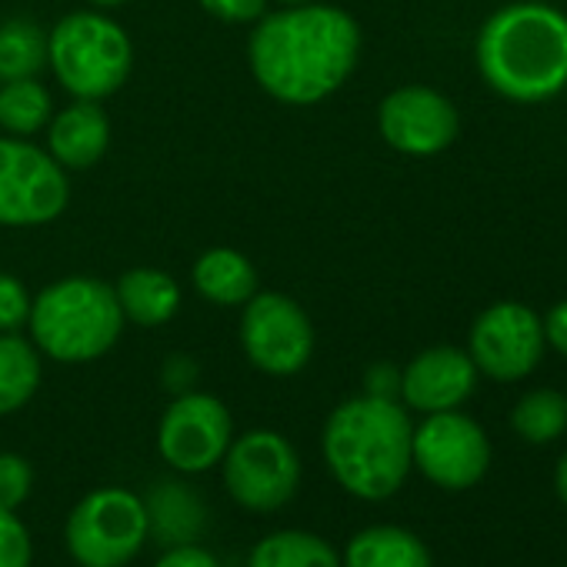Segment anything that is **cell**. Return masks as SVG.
Listing matches in <instances>:
<instances>
[{
    "label": "cell",
    "mask_w": 567,
    "mask_h": 567,
    "mask_svg": "<svg viewBox=\"0 0 567 567\" xmlns=\"http://www.w3.org/2000/svg\"><path fill=\"white\" fill-rule=\"evenodd\" d=\"M481 78L514 104H544L567 87V14L550 4H507L477 34Z\"/></svg>",
    "instance_id": "cell-2"
},
{
    "label": "cell",
    "mask_w": 567,
    "mask_h": 567,
    "mask_svg": "<svg viewBox=\"0 0 567 567\" xmlns=\"http://www.w3.org/2000/svg\"><path fill=\"white\" fill-rule=\"evenodd\" d=\"M341 567H431V554L417 534L394 524H378L348 540Z\"/></svg>",
    "instance_id": "cell-16"
},
{
    "label": "cell",
    "mask_w": 567,
    "mask_h": 567,
    "mask_svg": "<svg viewBox=\"0 0 567 567\" xmlns=\"http://www.w3.org/2000/svg\"><path fill=\"white\" fill-rule=\"evenodd\" d=\"M288 4H305V0H288Z\"/></svg>",
    "instance_id": "cell-33"
},
{
    "label": "cell",
    "mask_w": 567,
    "mask_h": 567,
    "mask_svg": "<svg viewBox=\"0 0 567 567\" xmlns=\"http://www.w3.org/2000/svg\"><path fill=\"white\" fill-rule=\"evenodd\" d=\"M240 338L247 358L267 374H298L315 351L308 315L284 295L250 298Z\"/></svg>",
    "instance_id": "cell-12"
},
{
    "label": "cell",
    "mask_w": 567,
    "mask_h": 567,
    "mask_svg": "<svg viewBox=\"0 0 567 567\" xmlns=\"http://www.w3.org/2000/svg\"><path fill=\"white\" fill-rule=\"evenodd\" d=\"M124 328V311L117 295L101 280L71 277L48 288L34 311L31 331L34 341L58 361L78 364L94 361L117 341Z\"/></svg>",
    "instance_id": "cell-4"
},
{
    "label": "cell",
    "mask_w": 567,
    "mask_h": 567,
    "mask_svg": "<svg viewBox=\"0 0 567 567\" xmlns=\"http://www.w3.org/2000/svg\"><path fill=\"white\" fill-rule=\"evenodd\" d=\"M41 384V361L24 338L0 334V414L24 408Z\"/></svg>",
    "instance_id": "cell-20"
},
{
    "label": "cell",
    "mask_w": 567,
    "mask_h": 567,
    "mask_svg": "<svg viewBox=\"0 0 567 567\" xmlns=\"http://www.w3.org/2000/svg\"><path fill=\"white\" fill-rule=\"evenodd\" d=\"M511 424L527 444H550L567 431V398L557 391L537 388L514 404Z\"/></svg>",
    "instance_id": "cell-21"
},
{
    "label": "cell",
    "mask_w": 567,
    "mask_h": 567,
    "mask_svg": "<svg viewBox=\"0 0 567 567\" xmlns=\"http://www.w3.org/2000/svg\"><path fill=\"white\" fill-rule=\"evenodd\" d=\"M361 51L358 24L338 8L270 14L250 38L257 81L288 104H315L338 91Z\"/></svg>",
    "instance_id": "cell-1"
},
{
    "label": "cell",
    "mask_w": 567,
    "mask_h": 567,
    "mask_svg": "<svg viewBox=\"0 0 567 567\" xmlns=\"http://www.w3.org/2000/svg\"><path fill=\"white\" fill-rule=\"evenodd\" d=\"M411 417L398 401H344L324 427V461L338 484L361 501L391 497L411 471Z\"/></svg>",
    "instance_id": "cell-3"
},
{
    "label": "cell",
    "mask_w": 567,
    "mask_h": 567,
    "mask_svg": "<svg viewBox=\"0 0 567 567\" xmlns=\"http://www.w3.org/2000/svg\"><path fill=\"white\" fill-rule=\"evenodd\" d=\"M177 301H181L177 284L167 274L151 270V267L127 270L117 284L121 311L144 328H157V324L171 321L177 311Z\"/></svg>",
    "instance_id": "cell-17"
},
{
    "label": "cell",
    "mask_w": 567,
    "mask_h": 567,
    "mask_svg": "<svg viewBox=\"0 0 567 567\" xmlns=\"http://www.w3.org/2000/svg\"><path fill=\"white\" fill-rule=\"evenodd\" d=\"M477 384V368L467 351L431 348L417 354L401 374V398L424 414L454 411L471 398Z\"/></svg>",
    "instance_id": "cell-14"
},
{
    "label": "cell",
    "mask_w": 567,
    "mask_h": 567,
    "mask_svg": "<svg viewBox=\"0 0 567 567\" xmlns=\"http://www.w3.org/2000/svg\"><path fill=\"white\" fill-rule=\"evenodd\" d=\"M48 58L61 84L81 101L114 94L131 74V41L101 14L64 18L48 41Z\"/></svg>",
    "instance_id": "cell-6"
},
{
    "label": "cell",
    "mask_w": 567,
    "mask_h": 567,
    "mask_svg": "<svg viewBox=\"0 0 567 567\" xmlns=\"http://www.w3.org/2000/svg\"><path fill=\"white\" fill-rule=\"evenodd\" d=\"M48 64V41L28 21L0 24V81L34 78Z\"/></svg>",
    "instance_id": "cell-22"
},
{
    "label": "cell",
    "mask_w": 567,
    "mask_h": 567,
    "mask_svg": "<svg viewBox=\"0 0 567 567\" xmlns=\"http://www.w3.org/2000/svg\"><path fill=\"white\" fill-rule=\"evenodd\" d=\"M151 534L147 504L127 487H97L74 504L64 524L68 554L78 567H124Z\"/></svg>",
    "instance_id": "cell-5"
},
{
    "label": "cell",
    "mask_w": 567,
    "mask_h": 567,
    "mask_svg": "<svg viewBox=\"0 0 567 567\" xmlns=\"http://www.w3.org/2000/svg\"><path fill=\"white\" fill-rule=\"evenodd\" d=\"M34 544L18 511L0 507V567H31Z\"/></svg>",
    "instance_id": "cell-24"
},
{
    "label": "cell",
    "mask_w": 567,
    "mask_h": 567,
    "mask_svg": "<svg viewBox=\"0 0 567 567\" xmlns=\"http://www.w3.org/2000/svg\"><path fill=\"white\" fill-rule=\"evenodd\" d=\"M111 141V127L104 111L94 101H81L74 107H68L54 127H51V154L58 164L64 167H91L101 161V154L107 151Z\"/></svg>",
    "instance_id": "cell-15"
},
{
    "label": "cell",
    "mask_w": 567,
    "mask_h": 567,
    "mask_svg": "<svg viewBox=\"0 0 567 567\" xmlns=\"http://www.w3.org/2000/svg\"><path fill=\"white\" fill-rule=\"evenodd\" d=\"M554 484H557V494H560V501H564V507H567V454L557 461V474H554Z\"/></svg>",
    "instance_id": "cell-31"
},
{
    "label": "cell",
    "mask_w": 567,
    "mask_h": 567,
    "mask_svg": "<svg viewBox=\"0 0 567 567\" xmlns=\"http://www.w3.org/2000/svg\"><path fill=\"white\" fill-rule=\"evenodd\" d=\"M94 4H121V0H94Z\"/></svg>",
    "instance_id": "cell-32"
},
{
    "label": "cell",
    "mask_w": 567,
    "mask_h": 567,
    "mask_svg": "<svg viewBox=\"0 0 567 567\" xmlns=\"http://www.w3.org/2000/svg\"><path fill=\"white\" fill-rule=\"evenodd\" d=\"M224 484L234 504L270 514L288 504L301 487V461L288 437L250 431L230 441L224 454Z\"/></svg>",
    "instance_id": "cell-7"
},
{
    "label": "cell",
    "mask_w": 567,
    "mask_h": 567,
    "mask_svg": "<svg viewBox=\"0 0 567 567\" xmlns=\"http://www.w3.org/2000/svg\"><path fill=\"white\" fill-rule=\"evenodd\" d=\"M540 324H544V341H547L557 354L567 358V298L557 301V305L540 318Z\"/></svg>",
    "instance_id": "cell-29"
},
{
    "label": "cell",
    "mask_w": 567,
    "mask_h": 567,
    "mask_svg": "<svg viewBox=\"0 0 567 567\" xmlns=\"http://www.w3.org/2000/svg\"><path fill=\"white\" fill-rule=\"evenodd\" d=\"M247 567H341V554L311 530H274L250 547Z\"/></svg>",
    "instance_id": "cell-18"
},
{
    "label": "cell",
    "mask_w": 567,
    "mask_h": 567,
    "mask_svg": "<svg viewBox=\"0 0 567 567\" xmlns=\"http://www.w3.org/2000/svg\"><path fill=\"white\" fill-rule=\"evenodd\" d=\"M200 4L224 21H254L264 11V0H200Z\"/></svg>",
    "instance_id": "cell-28"
},
{
    "label": "cell",
    "mask_w": 567,
    "mask_h": 567,
    "mask_svg": "<svg viewBox=\"0 0 567 567\" xmlns=\"http://www.w3.org/2000/svg\"><path fill=\"white\" fill-rule=\"evenodd\" d=\"M381 134L404 154H437L457 137L454 104L431 87H401L381 104Z\"/></svg>",
    "instance_id": "cell-13"
},
{
    "label": "cell",
    "mask_w": 567,
    "mask_h": 567,
    "mask_svg": "<svg viewBox=\"0 0 567 567\" xmlns=\"http://www.w3.org/2000/svg\"><path fill=\"white\" fill-rule=\"evenodd\" d=\"M34 487V471L21 454H0V507L18 511Z\"/></svg>",
    "instance_id": "cell-25"
},
{
    "label": "cell",
    "mask_w": 567,
    "mask_h": 567,
    "mask_svg": "<svg viewBox=\"0 0 567 567\" xmlns=\"http://www.w3.org/2000/svg\"><path fill=\"white\" fill-rule=\"evenodd\" d=\"M68 204V181L44 151L0 141V224H48Z\"/></svg>",
    "instance_id": "cell-10"
},
{
    "label": "cell",
    "mask_w": 567,
    "mask_h": 567,
    "mask_svg": "<svg viewBox=\"0 0 567 567\" xmlns=\"http://www.w3.org/2000/svg\"><path fill=\"white\" fill-rule=\"evenodd\" d=\"M230 447V414L210 394H181L157 431L161 457L184 474H204Z\"/></svg>",
    "instance_id": "cell-11"
},
{
    "label": "cell",
    "mask_w": 567,
    "mask_h": 567,
    "mask_svg": "<svg viewBox=\"0 0 567 567\" xmlns=\"http://www.w3.org/2000/svg\"><path fill=\"white\" fill-rule=\"evenodd\" d=\"M48 117H51V94L31 78L8 81V87L0 91V124L8 131L34 134L48 124Z\"/></svg>",
    "instance_id": "cell-23"
},
{
    "label": "cell",
    "mask_w": 567,
    "mask_h": 567,
    "mask_svg": "<svg viewBox=\"0 0 567 567\" xmlns=\"http://www.w3.org/2000/svg\"><path fill=\"white\" fill-rule=\"evenodd\" d=\"M194 280L200 295L214 305H244L254 298V288H257V277L247 257H240L237 250H224V247L207 250L197 260Z\"/></svg>",
    "instance_id": "cell-19"
},
{
    "label": "cell",
    "mask_w": 567,
    "mask_h": 567,
    "mask_svg": "<svg viewBox=\"0 0 567 567\" xmlns=\"http://www.w3.org/2000/svg\"><path fill=\"white\" fill-rule=\"evenodd\" d=\"M544 348L547 341L540 318L517 301H501L474 321L467 354L477 374L494 381H520L540 364Z\"/></svg>",
    "instance_id": "cell-9"
},
{
    "label": "cell",
    "mask_w": 567,
    "mask_h": 567,
    "mask_svg": "<svg viewBox=\"0 0 567 567\" xmlns=\"http://www.w3.org/2000/svg\"><path fill=\"white\" fill-rule=\"evenodd\" d=\"M154 567H220L217 557L204 547H194V544H177L171 547L167 554L157 557Z\"/></svg>",
    "instance_id": "cell-27"
},
{
    "label": "cell",
    "mask_w": 567,
    "mask_h": 567,
    "mask_svg": "<svg viewBox=\"0 0 567 567\" xmlns=\"http://www.w3.org/2000/svg\"><path fill=\"white\" fill-rule=\"evenodd\" d=\"M31 318V298L24 291V284L11 274H0V331L11 334L24 328Z\"/></svg>",
    "instance_id": "cell-26"
},
{
    "label": "cell",
    "mask_w": 567,
    "mask_h": 567,
    "mask_svg": "<svg viewBox=\"0 0 567 567\" xmlns=\"http://www.w3.org/2000/svg\"><path fill=\"white\" fill-rule=\"evenodd\" d=\"M368 394L371 398H384V401H394L401 394V371L391 368V364H378L368 371Z\"/></svg>",
    "instance_id": "cell-30"
},
{
    "label": "cell",
    "mask_w": 567,
    "mask_h": 567,
    "mask_svg": "<svg viewBox=\"0 0 567 567\" xmlns=\"http://www.w3.org/2000/svg\"><path fill=\"white\" fill-rule=\"evenodd\" d=\"M411 461L417 471L447 491L474 487L491 467V441L477 421L454 411L427 414L411 437Z\"/></svg>",
    "instance_id": "cell-8"
}]
</instances>
